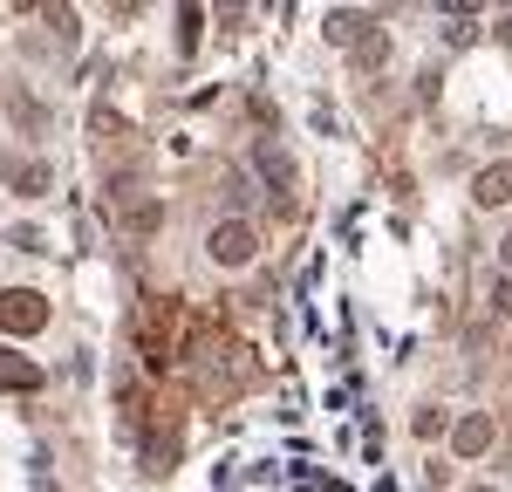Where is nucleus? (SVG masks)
Returning a JSON list of instances; mask_svg holds the SVG:
<instances>
[{"label":"nucleus","mask_w":512,"mask_h":492,"mask_svg":"<svg viewBox=\"0 0 512 492\" xmlns=\"http://www.w3.org/2000/svg\"><path fill=\"white\" fill-rule=\"evenodd\" d=\"M0 328H7V335H41V328H48V301L28 294V287H7V294H0Z\"/></svg>","instance_id":"f257e3e1"},{"label":"nucleus","mask_w":512,"mask_h":492,"mask_svg":"<svg viewBox=\"0 0 512 492\" xmlns=\"http://www.w3.org/2000/svg\"><path fill=\"white\" fill-rule=\"evenodd\" d=\"M205 253H212L219 267H253V253H260V240H253V226H246V219H226V226H212V240H205Z\"/></svg>","instance_id":"f03ea898"},{"label":"nucleus","mask_w":512,"mask_h":492,"mask_svg":"<svg viewBox=\"0 0 512 492\" xmlns=\"http://www.w3.org/2000/svg\"><path fill=\"white\" fill-rule=\"evenodd\" d=\"M451 445H458V458H478V451H492V417H485V410H472V417H458Z\"/></svg>","instance_id":"7ed1b4c3"},{"label":"nucleus","mask_w":512,"mask_h":492,"mask_svg":"<svg viewBox=\"0 0 512 492\" xmlns=\"http://www.w3.org/2000/svg\"><path fill=\"white\" fill-rule=\"evenodd\" d=\"M472 199L478 205H506L512 199V164H485V171L472 178Z\"/></svg>","instance_id":"20e7f679"},{"label":"nucleus","mask_w":512,"mask_h":492,"mask_svg":"<svg viewBox=\"0 0 512 492\" xmlns=\"http://www.w3.org/2000/svg\"><path fill=\"white\" fill-rule=\"evenodd\" d=\"M48 178H55L48 164H21V171H14V192H21V199H41V192H48Z\"/></svg>","instance_id":"39448f33"},{"label":"nucleus","mask_w":512,"mask_h":492,"mask_svg":"<svg viewBox=\"0 0 512 492\" xmlns=\"http://www.w3.org/2000/svg\"><path fill=\"white\" fill-rule=\"evenodd\" d=\"M376 14H328V41H355Z\"/></svg>","instance_id":"423d86ee"},{"label":"nucleus","mask_w":512,"mask_h":492,"mask_svg":"<svg viewBox=\"0 0 512 492\" xmlns=\"http://www.w3.org/2000/svg\"><path fill=\"white\" fill-rule=\"evenodd\" d=\"M383 55H390V41H383V35L355 41V62H362V69H369V62H383Z\"/></svg>","instance_id":"0eeeda50"},{"label":"nucleus","mask_w":512,"mask_h":492,"mask_svg":"<svg viewBox=\"0 0 512 492\" xmlns=\"http://www.w3.org/2000/svg\"><path fill=\"white\" fill-rule=\"evenodd\" d=\"M444 424H451L444 410H424V417H417V438H444Z\"/></svg>","instance_id":"6e6552de"},{"label":"nucleus","mask_w":512,"mask_h":492,"mask_svg":"<svg viewBox=\"0 0 512 492\" xmlns=\"http://www.w3.org/2000/svg\"><path fill=\"white\" fill-rule=\"evenodd\" d=\"M492 308H499V315L512 322V274H506V281H492Z\"/></svg>","instance_id":"1a4fd4ad"},{"label":"nucleus","mask_w":512,"mask_h":492,"mask_svg":"<svg viewBox=\"0 0 512 492\" xmlns=\"http://www.w3.org/2000/svg\"><path fill=\"white\" fill-rule=\"evenodd\" d=\"M178 41H185V48L198 41V7H185V14H178Z\"/></svg>","instance_id":"9d476101"},{"label":"nucleus","mask_w":512,"mask_h":492,"mask_svg":"<svg viewBox=\"0 0 512 492\" xmlns=\"http://www.w3.org/2000/svg\"><path fill=\"white\" fill-rule=\"evenodd\" d=\"M499 41H512V21H506V28H499Z\"/></svg>","instance_id":"9b49d317"},{"label":"nucleus","mask_w":512,"mask_h":492,"mask_svg":"<svg viewBox=\"0 0 512 492\" xmlns=\"http://www.w3.org/2000/svg\"><path fill=\"white\" fill-rule=\"evenodd\" d=\"M506 274H512V240H506Z\"/></svg>","instance_id":"f8f14e48"},{"label":"nucleus","mask_w":512,"mask_h":492,"mask_svg":"<svg viewBox=\"0 0 512 492\" xmlns=\"http://www.w3.org/2000/svg\"><path fill=\"white\" fill-rule=\"evenodd\" d=\"M472 492H492V486H472Z\"/></svg>","instance_id":"ddd939ff"},{"label":"nucleus","mask_w":512,"mask_h":492,"mask_svg":"<svg viewBox=\"0 0 512 492\" xmlns=\"http://www.w3.org/2000/svg\"><path fill=\"white\" fill-rule=\"evenodd\" d=\"M41 492H55V486H41Z\"/></svg>","instance_id":"4468645a"}]
</instances>
